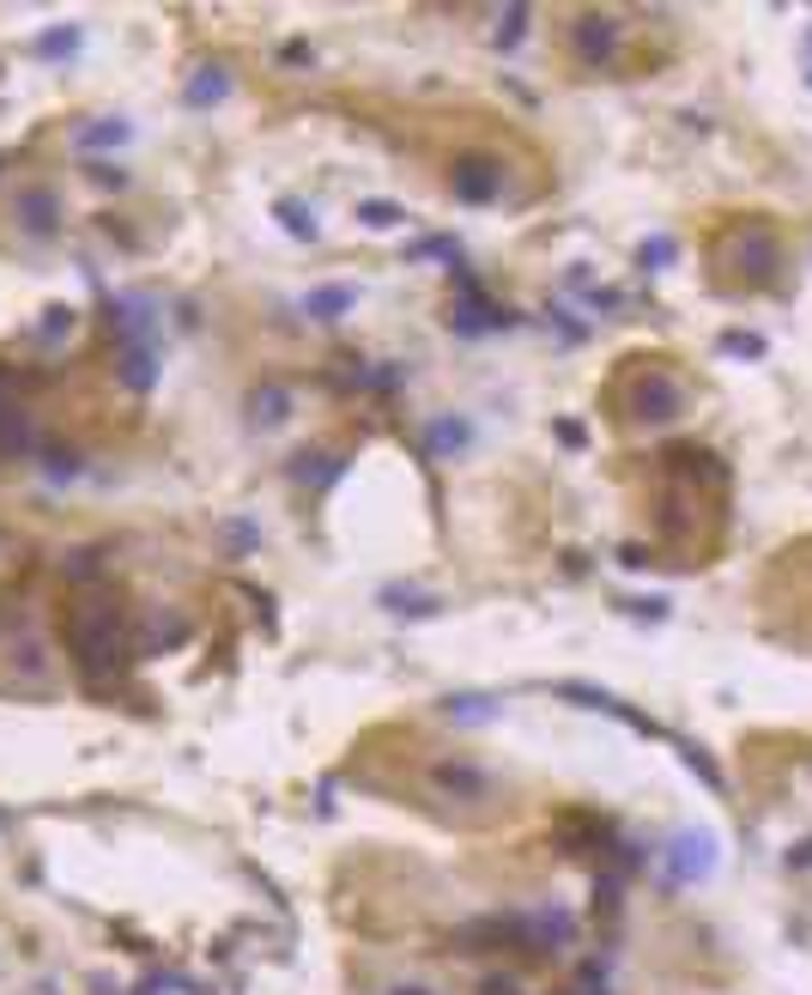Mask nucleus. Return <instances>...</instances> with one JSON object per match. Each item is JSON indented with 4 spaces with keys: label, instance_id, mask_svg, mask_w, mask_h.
Wrapping results in <instances>:
<instances>
[{
    "label": "nucleus",
    "instance_id": "23",
    "mask_svg": "<svg viewBox=\"0 0 812 995\" xmlns=\"http://www.w3.org/2000/svg\"><path fill=\"white\" fill-rule=\"evenodd\" d=\"M389 995H436L431 983H419V978H406V983H389Z\"/></svg>",
    "mask_w": 812,
    "mask_h": 995
},
{
    "label": "nucleus",
    "instance_id": "8",
    "mask_svg": "<svg viewBox=\"0 0 812 995\" xmlns=\"http://www.w3.org/2000/svg\"><path fill=\"white\" fill-rule=\"evenodd\" d=\"M56 219H61L56 188H25V195H19V225H25L30 237H49V231H56Z\"/></svg>",
    "mask_w": 812,
    "mask_h": 995
},
{
    "label": "nucleus",
    "instance_id": "19",
    "mask_svg": "<svg viewBox=\"0 0 812 995\" xmlns=\"http://www.w3.org/2000/svg\"><path fill=\"white\" fill-rule=\"evenodd\" d=\"M667 261H673V237H649L637 249V268H667Z\"/></svg>",
    "mask_w": 812,
    "mask_h": 995
},
{
    "label": "nucleus",
    "instance_id": "22",
    "mask_svg": "<svg viewBox=\"0 0 812 995\" xmlns=\"http://www.w3.org/2000/svg\"><path fill=\"white\" fill-rule=\"evenodd\" d=\"M686 765H691V771H698V777H703V783H710V789H722V771H715V759H710V753H703V747H686Z\"/></svg>",
    "mask_w": 812,
    "mask_h": 995
},
{
    "label": "nucleus",
    "instance_id": "18",
    "mask_svg": "<svg viewBox=\"0 0 812 995\" xmlns=\"http://www.w3.org/2000/svg\"><path fill=\"white\" fill-rule=\"evenodd\" d=\"M521 25H528V7H509L504 25H497V49H516L521 44Z\"/></svg>",
    "mask_w": 812,
    "mask_h": 995
},
{
    "label": "nucleus",
    "instance_id": "2",
    "mask_svg": "<svg viewBox=\"0 0 812 995\" xmlns=\"http://www.w3.org/2000/svg\"><path fill=\"white\" fill-rule=\"evenodd\" d=\"M686 407H691L686 383H679L673 370H661V365L637 370V377H630V389H625V413L637 419V426H667V419H679Z\"/></svg>",
    "mask_w": 812,
    "mask_h": 995
},
{
    "label": "nucleus",
    "instance_id": "6",
    "mask_svg": "<svg viewBox=\"0 0 812 995\" xmlns=\"http://www.w3.org/2000/svg\"><path fill=\"white\" fill-rule=\"evenodd\" d=\"M448 188H455V200H467V207H485V200H497V188H504V171H497L491 158H462V164L448 171Z\"/></svg>",
    "mask_w": 812,
    "mask_h": 995
},
{
    "label": "nucleus",
    "instance_id": "26",
    "mask_svg": "<svg viewBox=\"0 0 812 995\" xmlns=\"http://www.w3.org/2000/svg\"><path fill=\"white\" fill-rule=\"evenodd\" d=\"M807 56H812V30H807Z\"/></svg>",
    "mask_w": 812,
    "mask_h": 995
},
{
    "label": "nucleus",
    "instance_id": "9",
    "mask_svg": "<svg viewBox=\"0 0 812 995\" xmlns=\"http://www.w3.org/2000/svg\"><path fill=\"white\" fill-rule=\"evenodd\" d=\"M285 413H292V395H285L280 383H261L249 395V419H255V426H280Z\"/></svg>",
    "mask_w": 812,
    "mask_h": 995
},
{
    "label": "nucleus",
    "instance_id": "3",
    "mask_svg": "<svg viewBox=\"0 0 812 995\" xmlns=\"http://www.w3.org/2000/svg\"><path fill=\"white\" fill-rule=\"evenodd\" d=\"M570 44H576L582 67H606V61L618 56V44H625V25H618L613 13H582L570 25Z\"/></svg>",
    "mask_w": 812,
    "mask_h": 995
},
{
    "label": "nucleus",
    "instance_id": "15",
    "mask_svg": "<svg viewBox=\"0 0 812 995\" xmlns=\"http://www.w3.org/2000/svg\"><path fill=\"white\" fill-rule=\"evenodd\" d=\"M358 219H365L370 231H394V225H401L406 213H401V207H394V200H365V207H358Z\"/></svg>",
    "mask_w": 812,
    "mask_h": 995
},
{
    "label": "nucleus",
    "instance_id": "16",
    "mask_svg": "<svg viewBox=\"0 0 812 995\" xmlns=\"http://www.w3.org/2000/svg\"><path fill=\"white\" fill-rule=\"evenodd\" d=\"M280 219H285V231H292V237H316V213H309V207H297V200H280Z\"/></svg>",
    "mask_w": 812,
    "mask_h": 995
},
{
    "label": "nucleus",
    "instance_id": "12",
    "mask_svg": "<svg viewBox=\"0 0 812 995\" xmlns=\"http://www.w3.org/2000/svg\"><path fill=\"white\" fill-rule=\"evenodd\" d=\"M224 91H231L224 67H200V79H188V103H219Z\"/></svg>",
    "mask_w": 812,
    "mask_h": 995
},
{
    "label": "nucleus",
    "instance_id": "11",
    "mask_svg": "<svg viewBox=\"0 0 812 995\" xmlns=\"http://www.w3.org/2000/svg\"><path fill=\"white\" fill-rule=\"evenodd\" d=\"M122 377H127V389H152V346L146 341H127V358H122Z\"/></svg>",
    "mask_w": 812,
    "mask_h": 995
},
{
    "label": "nucleus",
    "instance_id": "21",
    "mask_svg": "<svg viewBox=\"0 0 812 995\" xmlns=\"http://www.w3.org/2000/svg\"><path fill=\"white\" fill-rule=\"evenodd\" d=\"M722 353H734V358H764V341H758V334H722Z\"/></svg>",
    "mask_w": 812,
    "mask_h": 995
},
{
    "label": "nucleus",
    "instance_id": "5",
    "mask_svg": "<svg viewBox=\"0 0 812 995\" xmlns=\"http://www.w3.org/2000/svg\"><path fill=\"white\" fill-rule=\"evenodd\" d=\"M710 868H715V838H710V832H679V838L667 844V874L679 886L703 881Z\"/></svg>",
    "mask_w": 812,
    "mask_h": 995
},
{
    "label": "nucleus",
    "instance_id": "27",
    "mask_svg": "<svg viewBox=\"0 0 812 995\" xmlns=\"http://www.w3.org/2000/svg\"><path fill=\"white\" fill-rule=\"evenodd\" d=\"M0 619H7V607H0Z\"/></svg>",
    "mask_w": 812,
    "mask_h": 995
},
{
    "label": "nucleus",
    "instance_id": "25",
    "mask_svg": "<svg viewBox=\"0 0 812 995\" xmlns=\"http://www.w3.org/2000/svg\"><path fill=\"white\" fill-rule=\"evenodd\" d=\"M0 407H7V377H0Z\"/></svg>",
    "mask_w": 812,
    "mask_h": 995
},
{
    "label": "nucleus",
    "instance_id": "10",
    "mask_svg": "<svg viewBox=\"0 0 812 995\" xmlns=\"http://www.w3.org/2000/svg\"><path fill=\"white\" fill-rule=\"evenodd\" d=\"M304 310L316 316V322H340V316L352 310V285H322V292H309Z\"/></svg>",
    "mask_w": 812,
    "mask_h": 995
},
{
    "label": "nucleus",
    "instance_id": "24",
    "mask_svg": "<svg viewBox=\"0 0 812 995\" xmlns=\"http://www.w3.org/2000/svg\"><path fill=\"white\" fill-rule=\"evenodd\" d=\"M479 995H521V990H516V978H491Z\"/></svg>",
    "mask_w": 812,
    "mask_h": 995
},
{
    "label": "nucleus",
    "instance_id": "17",
    "mask_svg": "<svg viewBox=\"0 0 812 995\" xmlns=\"http://www.w3.org/2000/svg\"><path fill=\"white\" fill-rule=\"evenodd\" d=\"M443 711L462 716V723H485V716H491V698H448Z\"/></svg>",
    "mask_w": 812,
    "mask_h": 995
},
{
    "label": "nucleus",
    "instance_id": "14",
    "mask_svg": "<svg viewBox=\"0 0 812 995\" xmlns=\"http://www.w3.org/2000/svg\"><path fill=\"white\" fill-rule=\"evenodd\" d=\"M467 438H473V431H467V419H436L431 426V450H467Z\"/></svg>",
    "mask_w": 812,
    "mask_h": 995
},
{
    "label": "nucleus",
    "instance_id": "20",
    "mask_svg": "<svg viewBox=\"0 0 812 995\" xmlns=\"http://www.w3.org/2000/svg\"><path fill=\"white\" fill-rule=\"evenodd\" d=\"M127 140V122H103V128H85L79 146H122Z\"/></svg>",
    "mask_w": 812,
    "mask_h": 995
},
{
    "label": "nucleus",
    "instance_id": "13",
    "mask_svg": "<svg viewBox=\"0 0 812 995\" xmlns=\"http://www.w3.org/2000/svg\"><path fill=\"white\" fill-rule=\"evenodd\" d=\"M340 468L346 462H334V455H297V480H316V486H328V480H340Z\"/></svg>",
    "mask_w": 812,
    "mask_h": 995
},
{
    "label": "nucleus",
    "instance_id": "4",
    "mask_svg": "<svg viewBox=\"0 0 812 995\" xmlns=\"http://www.w3.org/2000/svg\"><path fill=\"white\" fill-rule=\"evenodd\" d=\"M73 650H79L85 668H103V662L122 650V638H115V613H98V607L73 613Z\"/></svg>",
    "mask_w": 812,
    "mask_h": 995
},
{
    "label": "nucleus",
    "instance_id": "1",
    "mask_svg": "<svg viewBox=\"0 0 812 995\" xmlns=\"http://www.w3.org/2000/svg\"><path fill=\"white\" fill-rule=\"evenodd\" d=\"M722 268L746 285H771L776 268H783V237H776L764 219H746L722 237Z\"/></svg>",
    "mask_w": 812,
    "mask_h": 995
},
{
    "label": "nucleus",
    "instance_id": "7",
    "mask_svg": "<svg viewBox=\"0 0 812 995\" xmlns=\"http://www.w3.org/2000/svg\"><path fill=\"white\" fill-rule=\"evenodd\" d=\"M431 783L443 789V796H455V801H485L491 796V777L479 765H467V759H443V765H431Z\"/></svg>",
    "mask_w": 812,
    "mask_h": 995
}]
</instances>
